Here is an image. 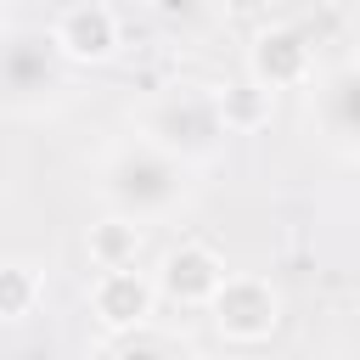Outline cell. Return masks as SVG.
Instances as JSON below:
<instances>
[{
	"label": "cell",
	"instance_id": "1",
	"mask_svg": "<svg viewBox=\"0 0 360 360\" xmlns=\"http://www.w3.org/2000/svg\"><path fill=\"white\" fill-rule=\"evenodd\" d=\"M96 191H101L107 214H124L135 225H152V219H169L191 197V163L135 129L129 141H112L101 152Z\"/></svg>",
	"mask_w": 360,
	"mask_h": 360
},
{
	"label": "cell",
	"instance_id": "2",
	"mask_svg": "<svg viewBox=\"0 0 360 360\" xmlns=\"http://www.w3.org/2000/svg\"><path fill=\"white\" fill-rule=\"evenodd\" d=\"M135 129L158 146H169L174 158L186 163H208L225 141H231V112H225V90H208V84H169L158 90Z\"/></svg>",
	"mask_w": 360,
	"mask_h": 360
},
{
	"label": "cell",
	"instance_id": "3",
	"mask_svg": "<svg viewBox=\"0 0 360 360\" xmlns=\"http://www.w3.org/2000/svg\"><path fill=\"white\" fill-rule=\"evenodd\" d=\"M73 62L62 56L51 28L0 22V107L6 112H45L62 101Z\"/></svg>",
	"mask_w": 360,
	"mask_h": 360
},
{
	"label": "cell",
	"instance_id": "4",
	"mask_svg": "<svg viewBox=\"0 0 360 360\" xmlns=\"http://www.w3.org/2000/svg\"><path fill=\"white\" fill-rule=\"evenodd\" d=\"M309 129L332 152L360 158V56H343L309 79Z\"/></svg>",
	"mask_w": 360,
	"mask_h": 360
},
{
	"label": "cell",
	"instance_id": "5",
	"mask_svg": "<svg viewBox=\"0 0 360 360\" xmlns=\"http://www.w3.org/2000/svg\"><path fill=\"white\" fill-rule=\"evenodd\" d=\"M208 315L231 343H264L281 326V298H276V287L264 276H225Z\"/></svg>",
	"mask_w": 360,
	"mask_h": 360
},
{
	"label": "cell",
	"instance_id": "6",
	"mask_svg": "<svg viewBox=\"0 0 360 360\" xmlns=\"http://www.w3.org/2000/svg\"><path fill=\"white\" fill-rule=\"evenodd\" d=\"M51 34H56V45H62V56H68L73 68H84V62H112L118 45H124V22H118V11H112L107 0H73L68 11H56Z\"/></svg>",
	"mask_w": 360,
	"mask_h": 360
},
{
	"label": "cell",
	"instance_id": "7",
	"mask_svg": "<svg viewBox=\"0 0 360 360\" xmlns=\"http://www.w3.org/2000/svg\"><path fill=\"white\" fill-rule=\"evenodd\" d=\"M152 304H158V276H141L135 264H101L96 281H90V309L112 332L146 326L152 321Z\"/></svg>",
	"mask_w": 360,
	"mask_h": 360
},
{
	"label": "cell",
	"instance_id": "8",
	"mask_svg": "<svg viewBox=\"0 0 360 360\" xmlns=\"http://www.w3.org/2000/svg\"><path fill=\"white\" fill-rule=\"evenodd\" d=\"M225 276H231V270H225V259H219L214 248L180 242V248L163 253V264H158V298H169V304H180V309H208Z\"/></svg>",
	"mask_w": 360,
	"mask_h": 360
},
{
	"label": "cell",
	"instance_id": "9",
	"mask_svg": "<svg viewBox=\"0 0 360 360\" xmlns=\"http://www.w3.org/2000/svg\"><path fill=\"white\" fill-rule=\"evenodd\" d=\"M248 73H253L259 90H292V84L309 90V79H315V51H309V39H304L298 28H264V34L253 39Z\"/></svg>",
	"mask_w": 360,
	"mask_h": 360
},
{
	"label": "cell",
	"instance_id": "10",
	"mask_svg": "<svg viewBox=\"0 0 360 360\" xmlns=\"http://www.w3.org/2000/svg\"><path fill=\"white\" fill-rule=\"evenodd\" d=\"M135 253H141V225H135V219L107 214V219L90 231V264H96V270H101V264H135Z\"/></svg>",
	"mask_w": 360,
	"mask_h": 360
},
{
	"label": "cell",
	"instance_id": "11",
	"mask_svg": "<svg viewBox=\"0 0 360 360\" xmlns=\"http://www.w3.org/2000/svg\"><path fill=\"white\" fill-rule=\"evenodd\" d=\"M39 304V276L28 264H0V321H22Z\"/></svg>",
	"mask_w": 360,
	"mask_h": 360
},
{
	"label": "cell",
	"instance_id": "12",
	"mask_svg": "<svg viewBox=\"0 0 360 360\" xmlns=\"http://www.w3.org/2000/svg\"><path fill=\"white\" fill-rule=\"evenodd\" d=\"M141 6H146L152 22H163L169 34H191V28H202L208 11H214V0H141Z\"/></svg>",
	"mask_w": 360,
	"mask_h": 360
}]
</instances>
